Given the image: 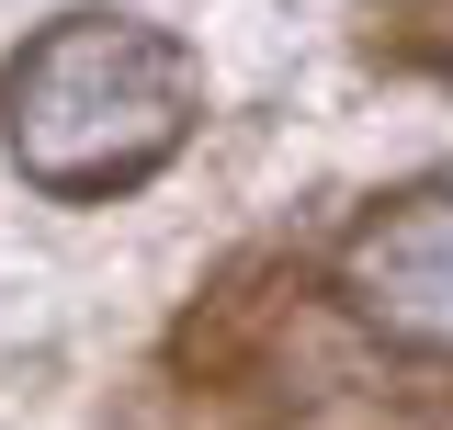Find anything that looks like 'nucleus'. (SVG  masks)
<instances>
[{"label":"nucleus","mask_w":453,"mask_h":430,"mask_svg":"<svg viewBox=\"0 0 453 430\" xmlns=\"http://www.w3.org/2000/svg\"><path fill=\"white\" fill-rule=\"evenodd\" d=\"M193 113H204V68L148 12H57L0 68V148L46 204H103L159 181Z\"/></svg>","instance_id":"1"},{"label":"nucleus","mask_w":453,"mask_h":430,"mask_svg":"<svg viewBox=\"0 0 453 430\" xmlns=\"http://www.w3.org/2000/svg\"><path fill=\"white\" fill-rule=\"evenodd\" d=\"M351 295H363L386 328L453 351V181L386 204L363 238H351Z\"/></svg>","instance_id":"2"}]
</instances>
